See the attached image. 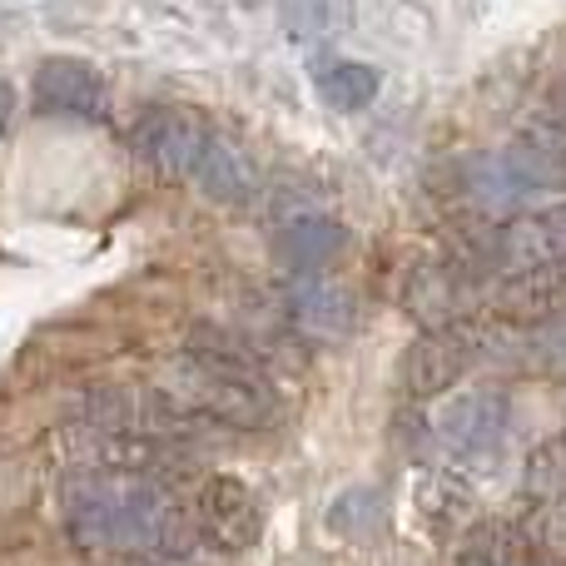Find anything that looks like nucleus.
<instances>
[{
	"instance_id": "14",
	"label": "nucleus",
	"mask_w": 566,
	"mask_h": 566,
	"mask_svg": "<svg viewBox=\"0 0 566 566\" xmlns=\"http://www.w3.org/2000/svg\"><path fill=\"white\" fill-rule=\"evenodd\" d=\"M378 512H382L378 492L353 488V492H343V497L328 507V527L338 532V537H368V532L378 527Z\"/></svg>"
},
{
	"instance_id": "8",
	"label": "nucleus",
	"mask_w": 566,
	"mask_h": 566,
	"mask_svg": "<svg viewBox=\"0 0 566 566\" xmlns=\"http://www.w3.org/2000/svg\"><path fill=\"white\" fill-rule=\"evenodd\" d=\"M502 254L512 269H547L566 264V205L547 209V214H532L522 224H512L502 234Z\"/></svg>"
},
{
	"instance_id": "15",
	"label": "nucleus",
	"mask_w": 566,
	"mask_h": 566,
	"mask_svg": "<svg viewBox=\"0 0 566 566\" xmlns=\"http://www.w3.org/2000/svg\"><path fill=\"white\" fill-rule=\"evenodd\" d=\"M458 566H522V557H517V542H512L502 527H482L468 537Z\"/></svg>"
},
{
	"instance_id": "17",
	"label": "nucleus",
	"mask_w": 566,
	"mask_h": 566,
	"mask_svg": "<svg viewBox=\"0 0 566 566\" xmlns=\"http://www.w3.org/2000/svg\"><path fill=\"white\" fill-rule=\"evenodd\" d=\"M10 109H15V90L0 80V139H6V125H10Z\"/></svg>"
},
{
	"instance_id": "5",
	"label": "nucleus",
	"mask_w": 566,
	"mask_h": 566,
	"mask_svg": "<svg viewBox=\"0 0 566 566\" xmlns=\"http://www.w3.org/2000/svg\"><path fill=\"white\" fill-rule=\"evenodd\" d=\"M507 432V398L492 388H472V392H458L448 408L438 412V438L452 458L462 462H478V458H492Z\"/></svg>"
},
{
	"instance_id": "4",
	"label": "nucleus",
	"mask_w": 566,
	"mask_h": 566,
	"mask_svg": "<svg viewBox=\"0 0 566 566\" xmlns=\"http://www.w3.org/2000/svg\"><path fill=\"white\" fill-rule=\"evenodd\" d=\"M562 179H566V165L547 159L532 145L502 149V155H482L468 165L472 199H482V205H492V209L517 205V199H527V195H542V189L562 185Z\"/></svg>"
},
{
	"instance_id": "2",
	"label": "nucleus",
	"mask_w": 566,
	"mask_h": 566,
	"mask_svg": "<svg viewBox=\"0 0 566 566\" xmlns=\"http://www.w3.org/2000/svg\"><path fill=\"white\" fill-rule=\"evenodd\" d=\"M209 139H214V129H209L199 115L159 105V109H149V115H139L129 145H135V155L145 159L149 169H159V175L195 179L199 175V159H205V149H209Z\"/></svg>"
},
{
	"instance_id": "3",
	"label": "nucleus",
	"mask_w": 566,
	"mask_h": 566,
	"mask_svg": "<svg viewBox=\"0 0 566 566\" xmlns=\"http://www.w3.org/2000/svg\"><path fill=\"white\" fill-rule=\"evenodd\" d=\"M189 512H195L199 542H209L219 552H249L259 542V532H264V507L249 492V482L239 478H209L195 492Z\"/></svg>"
},
{
	"instance_id": "10",
	"label": "nucleus",
	"mask_w": 566,
	"mask_h": 566,
	"mask_svg": "<svg viewBox=\"0 0 566 566\" xmlns=\"http://www.w3.org/2000/svg\"><path fill=\"white\" fill-rule=\"evenodd\" d=\"M195 185L205 189V195L224 199V205H249L254 189H259V179H254V165L239 155V145H229L224 135H214L209 149H205V159H199Z\"/></svg>"
},
{
	"instance_id": "9",
	"label": "nucleus",
	"mask_w": 566,
	"mask_h": 566,
	"mask_svg": "<svg viewBox=\"0 0 566 566\" xmlns=\"http://www.w3.org/2000/svg\"><path fill=\"white\" fill-rule=\"evenodd\" d=\"M289 313L298 318L303 333L318 338H343L353 328V298L328 279H298L289 289Z\"/></svg>"
},
{
	"instance_id": "12",
	"label": "nucleus",
	"mask_w": 566,
	"mask_h": 566,
	"mask_svg": "<svg viewBox=\"0 0 566 566\" xmlns=\"http://www.w3.org/2000/svg\"><path fill=\"white\" fill-rule=\"evenodd\" d=\"M318 95L328 99L333 109H363L378 95V70L358 65V60H328V65L318 70Z\"/></svg>"
},
{
	"instance_id": "16",
	"label": "nucleus",
	"mask_w": 566,
	"mask_h": 566,
	"mask_svg": "<svg viewBox=\"0 0 566 566\" xmlns=\"http://www.w3.org/2000/svg\"><path fill=\"white\" fill-rule=\"evenodd\" d=\"M527 488L537 492V497H557V492H566V438L547 442V448L532 458L527 468Z\"/></svg>"
},
{
	"instance_id": "6",
	"label": "nucleus",
	"mask_w": 566,
	"mask_h": 566,
	"mask_svg": "<svg viewBox=\"0 0 566 566\" xmlns=\"http://www.w3.org/2000/svg\"><path fill=\"white\" fill-rule=\"evenodd\" d=\"M35 109L70 119H105L109 85L85 60H45L35 70Z\"/></svg>"
},
{
	"instance_id": "13",
	"label": "nucleus",
	"mask_w": 566,
	"mask_h": 566,
	"mask_svg": "<svg viewBox=\"0 0 566 566\" xmlns=\"http://www.w3.org/2000/svg\"><path fill=\"white\" fill-rule=\"evenodd\" d=\"M418 512H422V522H432L438 532L462 527V522L472 517V492L452 478H428L418 488Z\"/></svg>"
},
{
	"instance_id": "11",
	"label": "nucleus",
	"mask_w": 566,
	"mask_h": 566,
	"mask_svg": "<svg viewBox=\"0 0 566 566\" xmlns=\"http://www.w3.org/2000/svg\"><path fill=\"white\" fill-rule=\"evenodd\" d=\"M343 244H348V234H343V224H333V219H289V224L279 229V254L298 269L328 264Z\"/></svg>"
},
{
	"instance_id": "1",
	"label": "nucleus",
	"mask_w": 566,
	"mask_h": 566,
	"mask_svg": "<svg viewBox=\"0 0 566 566\" xmlns=\"http://www.w3.org/2000/svg\"><path fill=\"white\" fill-rule=\"evenodd\" d=\"M65 532L75 547L109 552V557H145V562H189L199 542L195 512L179 502L175 488L129 472L70 468L60 488Z\"/></svg>"
},
{
	"instance_id": "7",
	"label": "nucleus",
	"mask_w": 566,
	"mask_h": 566,
	"mask_svg": "<svg viewBox=\"0 0 566 566\" xmlns=\"http://www.w3.org/2000/svg\"><path fill=\"white\" fill-rule=\"evenodd\" d=\"M468 363H472V338H462V333H428V338H418L402 353V388L412 398H432V392L452 388Z\"/></svg>"
}]
</instances>
